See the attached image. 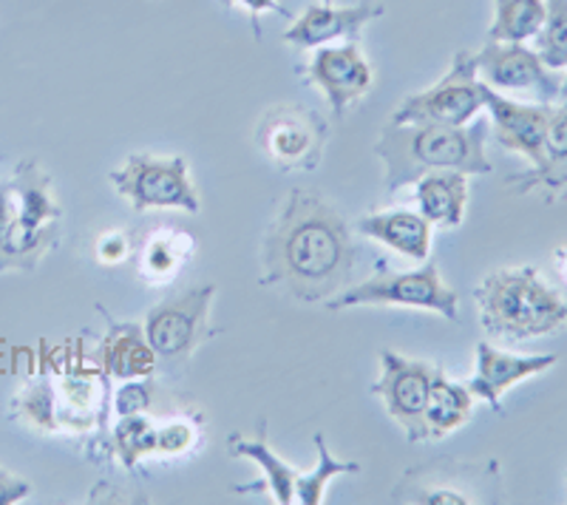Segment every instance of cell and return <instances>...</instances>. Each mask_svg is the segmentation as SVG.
<instances>
[{
	"label": "cell",
	"instance_id": "21",
	"mask_svg": "<svg viewBox=\"0 0 567 505\" xmlns=\"http://www.w3.org/2000/svg\"><path fill=\"white\" fill-rule=\"evenodd\" d=\"M548 12V0H496L488 40L494 43H525L539 34Z\"/></svg>",
	"mask_w": 567,
	"mask_h": 505
},
{
	"label": "cell",
	"instance_id": "35",
	"mask_svg": "<svg viewBox=\"0 0 567 505\" xmlns=\"http://www.w3.org/2000/svg\"><path fill=\"white\" fill-rule=\"evenodd\" d=\"M323 7H332V0H323Z\"/></svg>",
	"mask_w": 567,
	"mask_h": 505
},
{
	"label": "cell",
	"instance_id": "1",
	"mask_svg": "<svg viewBox=\"0 0 567 505\" xmlns=\"http://www.w3.org/2000/svg\"><path fill=\"white\" fill-rule=\"evenodd\" d=\"M261 265V285L278 287L303 305L338 296L354 267L347 221L318 196L292 190L267 230Z\"/></svg>",
	"mask_w": 567,
	"mask_h": 505
},
{
	"label": "cell",
	"instance_id": "23",
	"mask_svg": "<svg viewBox=\"0 0 567 505\" xmlns=\"http://www.w3.org/2000/svg\"><path fill=\"white\" fill-rule=\"evenodd\" d=\"M536 54L548 69L567 65V0H548V12L536 34Z\"/></svg>",
	"mask_w": 567,
	"mask_h": 505
},
{
	"label": "cell",
	"instance_id": "22",
	"mask_svg": "<svg viewBox=\"0 0 567 505\" xmlns=\"http://www.w3.org/2000/svg\"><path fill=\"white\" fill-rule=\"evenodd\" d=\"M316 449H318V468L312 474H298L296 480V499L303 505H318L323 499V488L332 477L338 474H358L361 466L358 463H343L332 457V452L323 443V434H316Z\"/></svg>",
	"mask_w": 567,
	"mask_h": 505
},
{
	"label": "cell",
	"instance_id": "4",
	"mask_svg": "<svg viewBox=\"0 0 567 505\" xmlns=\"http://www.w3.org/2000/svg\"><path fill=\"white\" fill-rule=\"evenodd\" d=\"M12 185L14 216L7 236L0 239V272H32L45 252L60 241V210L52 194V182L38 163L23 159L14 171Z\"/></svg>",
	"mask_w": 567,
	"mask_h": 505
},
{
	"label": "cell",
	"instance_id": "3",
	"mask_svg": "<svg viewBox=\"0 0 567 505\" xmlns=\"http://www.w3.org/2000/svg\"><path fill=\"white\" fill-rule=\"evenodd\" d=\"M485 332L503 341H530L567 324V298L534 267H508L485 276L474 292Z\"/></svg>",
	"mask_w": 567,
	"mask_h": 505
},
{
	"label": "cell",
	"instance_id": "11",
	"mask_svg": "<svg viewBox=\"0 0 567 505\" xmlns=\"http://www.w3.org/2000/svg\"><path fill=\"white\" fill-rule=\"evenodd\" d=\"M477 78L488 89L499 91H523L534 94L542 103L559 97V80L550 74V69L539 60V54L525 49L523 43H494L488 40L483 52L474 54Z\"/></svg>",
	"mask_w": 567,
	"mask_h": 505
},
{
	"label": "cell",
	"instance_id": "34",
	"mask_svg": "<svg viewBox=\"0 0 567 505\" xmlns=\"http://www.w3.org/2000/svg\"><path fill=\"white\" fill-rule=\"evenodd\" d=\"M559 97H565V100H567V80H565V85H561V91H559Z\"/></svg>",
	"mask_w": 567,
	"mask_h": 505
},
{
	"label": "cell",
	"instance_id": "10",
	"mask_svg": "<svg viewBox=\"0 0 567 505\" xmlns=\"http://www.w3.org/2000/svg\"><path fill=\"white\" fill-rule=\"evenodd\" d=\"M381 378L374 381L372 395H378L412 443L429 441V426H425V401L432 389L437 363L417 361V358H403L398 352H381Z\"/></svg>",
	"mask_w": 567,
	"mask_h": 505
},
{
	"label": "cell",
	"instance_id": "8",
	"mask_svg": "<svg viewBox=\"0 0 567 505\" xmlns=\"http://www.w3.org/2000/svg\"><path fill=\"white\" fill-rule=\"evenodd\" d=\"M488 85L477 78L474 54L460 52L452 69L432 89L420 91L394 111L392 123H443L468 125L485 109Z\"/></svg>",
	"mask_w": 567,
	"mask_h": 505
},
{
	"label": "cell",
	"instance_id": "16",
	"mask_svg": "<svg viewBox=\"0 0 567 505\" xmlns=\"http://www.w3.org/2000/svg\"><path fill=\"white\" fill-rule=\"evenodd\" d=\"M94 361L100 370L120 381H134V378H148L156 370V355L151 350L148 338L142 336L134 324H114L111 336L103 338L100 350L94 352Z\"/></svg>",
	"mask_w": 567,
	"mask_h": 505
},
{
	"label": "cell",
	"instance_id": "6",
	"mask_svg": "<svg viewBox=\"0 0 567 505\" xmlns=\"http://www.w3.org/2000/svg\"><path fill=\"white\" fill-rule=\"evenodd\" d=\"M213 296H216L213 285L194 287V290L165 298L148 312L145 338H148L156 361L168 372L185 367L196 347L210 336L207 312H210Z\"/></svg>",
	"mask_w": 567,
	"mask_h": 505
},
{
	"label": "cell",
	"instance_id": "19",
	"mask_svg": "<svg viewBox=\"0 0 567 505\" xmlns=\"http://www.w3.org/2000/svg\"><path fill=\"white\" fill-rule=\"evenodd\" d=\"M471 409H474V395L465 383H454L437 370L429 401H425V426H429V441H440L445 434H452L463 423H468Z\"/></svg>",
	"mask_w": 567,
	"mask_h": 505
},
{
	"label": "cell",
	"instance_id": "29",
	"mask_svg": "<svg viewBox=\"0 0 567 505\" xmlns=\"http://www.w3.org/2000/svg\"><path fill=\"white\" fill-rule=\"evenodd\" d=\"M190 446H194V429L187 426V423L174 421L165 423L162 429H156V452L179 454L187 452Z\"/></svg>",
	"mask_w": 567,
	"mask_h": 505
},
{
	"label": "cell",
	"instance_id": "33",
	"mask_svg": "<svg viewBox=\"0 0 567 505\" xmlns=\"http://www.w3.org/2000/svg\"><path fill=\"white\" fill-rule=\"evenodd\" d=\"M148 261L154 272H168L174 267V250H171V245L148 247Z\"/></svg>",
	"mask_w": 567,
	"mask_h": 505
},
{
	"label": "cell",
	"instance_id": "18",
	"mask_svg": "<svg viewBox=\"0 0 567 505\" xmlns=\"http://www.w3.org/2000/svg\"><path fill=\"white\" fill-rule=\"evenodd\" d=\"M420 216L429 225L460 227L468 205V179L460 171H434L417 179Z\"/></svg>",
	"mask_w": 567,
	"mask_h": 505
},
{
	"label": "cell",
	"instance_id": "20",
	"mask_svg": "<svg viewBox=\"0 0 567 505\" xmlns=\"http://www.w3.org/2000/svg\"><path fill=\"white\" fill-rule=\"evenodd\" d=\"M227 449H230L233 457H247V461L258 463V468L265 472L267 486H270L276 503H296V468L287 466V463L272 452L270 443H267V434H261L258 441H241L239 434H233L230 441H227Z\"/></svg>",
	"mask_w": 567,
	"mask_h": 505
},
{
	"label": "cell",
	"instance_id": "27",
	"mask_svg": "<svg viewBox=\"0 0 567 505\" xmlns=\"http://www.w3.org/2000/svg\"><path fill=\"white\" fill-rule=\"evenodd\" d=\"M567 165V100L565 105L550 111L548 131H545V165L534 174H550Z\"/></svg>",
	"mask_w": 567,
	"mask_h": 505
},
{
	"label": "cell",
	"instance_id": "17",
	"mask_svg": "<svg viewBox=\"0 0 567 505\" xmlns=\"http://www.w3.org/2000/svg\"><path fill=\"white\" fill-rule=\"evenodd\" d=\"M358 234L381 241V245L392 247L394 252L409 256L414 261L429 259V247H432V225L420 214H409V210L363 216L358 221Z\"/></svg>",
	"mask_w": 567,
	"mask_h": 505
},
{
	"label": "cell",
	"instance_id": "14",
	"mask_svg": "<svg viewBox=\"0 0 567 505\" xmlns=\"http://www.w3.org/2000/svg\"><path fill=\"white\" fill-rule=\"evenodd\" d=\"M383 14L381 3L363 0L358 7H312L296 18L287 32H284V43L296 45V49H321V45L332 43V40H347V43H358L363 29Z\"/></svg>",
	"mask_w": 567,
	"mask_h": 505
},
{
	"label": "cell",
	"instance_id": "31",
	"mask_svg": "<svg viewBox=\"0 0 567 505\" xmlns=\"http://www.w3.org/2000/svg\"><path fill=\"white\" fill-rule=\"evenodd\" d=\"M225 7H245L247 12H250V23L252 29H256V38H261V32H258V14L261 12H278L284 14V18H292V12L287 7H281L278 0H221Z\"/></svg>",
	"mask_w": 567,
	"mask_h": 505
},
{
	"label": "cell",
	"instance_id": "32",
	"mask_svg": "<svg viewBox=\"0 0 567 505\" xmlns=\"http://www.w3.org/2000/svg\"><path fill=\"white\" fill-rule=\"evenodd\" d=\"M511 182H525L523 188H534V185H550V188H567V165L559 171H550V174H523L514 176Z\"/></svg>",
	"mask_w": 567,
	"mask_h": 505
},
{
	"label": "cell",
	"instance_id": "7",
	"mask_svg": "<svg viewBox=\"0 0 567 505\" xmlns=\"http://www.w3.org/2000/svg\"><path fill=\"white\" fill-rule=\"evenodd\" d=\"M109 179L140 214L162 208L187 210V214L202 210L194 182L187 176L185 156L134 154L128 156L125 168L111 171Z\"/></svg>",
	"mask_w": 567,
	"mask_h": 505
},
{
	"label": "cell",
	"instance_id": "9",
	"mask_svg": "<svg viewBox=\"0 0 567 505\" xmlns=\"http://www.w3.org/2000/svg\"><path fill=\"white\" fill-rule=\"evenodd\" d=\"M327 120L301 105H276L258 120L256 143L281 171L318 168L327 145Z\"/></svg>",
	"mask_w": 567,
	"mask_h": 505
},
{
	"label": "cell",
	"instance_id": "24",
	"mask_svg": "<svg viewBox=\"0 0 567 505\" xmlns=\"http://www.w3.org/2000/svg\"><path fill=\"white\" fill-rule=\"evenodd\" d=\"M14 415L27 426L38 429V432H54L60 426L58 423V398H54V389L45 381L32 383L14 398Z\"/></svg>",
	"mask_w": 567,
	"mask_h": 505
},
{
	"label": "cell",
	"instance_id": "28",
	"mask_svg": "<svg viewBox=\"0 0 567 505\" xmlns=\"http://www.w3.org/2000/svg\"><path fill=\"white\" fill-rule=\"evenodd\" d=\"M156 398V383L140 381V383H125L120 392H116L114 409L120 415H142L154 406Z\"/></svg>",
	"mask_w": 567,
	"mask_h": 505
},
{
	"label": "cell",
	"instance_id": "12",
	"mask_svg": "<svg viewBox=\"0 0 567 505\" xmlns=\"http://www.w3.org/2000/svg\"><path fill=\"white\" fill-rule=\"evenodd\" d=\"M307 78L323 91L336 120H341L349 105L358 103L369 91L372 69L358 43L321 45L307 65Z\"/></svg>",
	"mask_w": 567,
	"mask_h": 505
},
{
	"label": "cell",
	"instance_id": "25",
	"mask_svg": "<svg viewBox=\"0 0 567 505\" xmlns=\"http://www.w3.org/2000/svg\"><path fill=\"white\" fill-rule=\"evenodd\" d=\"M97 387L89 378H65L60 387V426H89L94 412H97Z\"/></svg>",
	"mask_w": 567,
	"mask_h": 505
},
{
	"label": "cell",
	"instance_id": "15",
	"mask_svg": "<svg viewBox=\"0 0 567 505\" xmlns=\"http://www.w3.org/2000/svg\"><path fill=\"white\" fill-rule=\"evenodd\" d=\"M556 363V355H511V352L494 350L491 343H480L477 347V375L471 378L468 392L474 398H483L491 403L494 412L503 409V395L514 383L525 381L530 375L550 370Z\"/></svg>",
	"mask_w": 567,
	"mask_h": 505
},
{
	"label": "cell",
	"instance_id": "26",
	"mask_svg": "<svg viewBox=\"0 0 567 505\" xmlns=\"http://www.w3.org/2000/svg\"><path fill=\"white\" fill-rule=\"evenodd\" d=\"M114 446L123 454L125 466H134L140 457L156 452V429L148 418L123 415L120 426L114 429Z\"/></svg>",
	"mask_w": 567,
	"mask_h": 505
},
{
	"label": "cell",
	"instance_id": "2",
	"mask_svg": "<svg viewBox=\"0 0 567 505\" xmlns=\"http://www.w3.org/2000/svg\"><path fill=\"white\" fill-rule=\"evenodd\" d=\"M488 120L474 125L389 123L374 145V156L386 168V188L400 190L434 171L488 174L485 156Z\"/></svg>",
	"mask_w": 567,
	"mask_h": 505
},
{
	"label": "cell",
	"instance_id": "30",
	"mask_svg": "<svg viewBox=\"0 0 567 505\" xmlns=\"http://www.w3.org/2000/svg\"><path fill=\"white\" fill-rule=\"evenodd\" d=\"M32 494V486L18 474L0 468V505H14L20 499H27Z\"/></svg>",
	"mask_w": 567,
	"mask_h": 505
},
{
	"label": "cell",
	"instance_id": "13",
	"mask_svg": "<svg viewBox=\"0 0 567 505\" xmlns=\"http://www.w3.org/2000/svg\"><path fill=\"white\" fill-rule=\"evenodd\" d=\"M485 109L494 120V136L508 151L525 154L536 168L545 165V131H548L550 105H525L503 97L499 91H485Z\"/></svg>",
	"mask_w": 567,
	"mask_h": 505
},
{
	"label": "cell",
	"instance_id": "5",
	"mask_svg": "<svg viewBox=\"0 0 567 505\" xmlns=\"http://www.w3.org/2000/svg\"><path fill=\"white\" fill-rule=\"evenodd\" d=\"M417 307V310H432L445 316L449 321H457L460 296L445 287L440 279V270L434 265H425L423 270L394 272L386 265H378V272L363 285L352 287L343 296L329 298V310H343V307Z\"/></svg>",
	"mask_w": 567,
	"mask_h": 505
}]
</instances>
